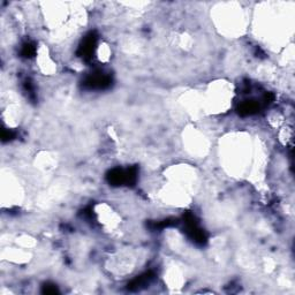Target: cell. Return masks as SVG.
<instances>
[{"mask_svg": "<svg viewBox=\"0 0 295 295\" xmlns=\"http://www.w3.org/2000/svg\"><path fill=\"white\" fill-rule=\"evenodd\" d=\"M260 109V104L257 102H254V100H246L239 105L238 107V112L239 115L241 116H251L254 113L259 112Z\"/></svg>", "mask_w": 295, "mask_h": 295, "instance_id": "5", "label": "cell"}, {"mask_svg": "<svg viewBox=\"0 0 295 295\" xmlns=\"http://www.w3.org/2000/svg\"><path fill=\"white\" fill-rule=\"evenodd\" d=\"M36 53V46L31 42H27L22 45V50H21V56L24 58H32Z\"/></svg>", "mask_w": 295, "mask_h": 295, "instance_id": "6", "label": "cell"}, {"mask_svg": "<svg viewBox=\"0 0 295 295\" xmlns=\"http://www.w3.org/2000/svg\"><path fill=\"white\" fill-rule=\"evenodd\" d=\"M44 293L46 294H56L58 293V289L54 285H46L44 288Z\"/></svg>", "mask_w": 295, "mask_h": 295, "instance_id": "8", "label": "cell"}, {"mask_svg": "<svg viewBox=\"0 0 295 295\" xmlns=\"http://www.w3.org/2000/svg\"><path fill=\"white\" fill-rule=\"evenodd\" d=\"M15 136V134L12 132L10 129H3V133H2V138L4 142H7V141H11L13 140Z\"/></svg>", "mask_w": 295, "mask_h": 295, "instance_id": "7", "label": "cell"}, {"mask_svg": "<svg viewBox=\"0 0 295 295\" xmlns=\"http://www.w3.org/2000/svg\"><path fill=\"white\" fill-rule=\"evenodd\" d=\"M112 79L103 71H96L84 80L83 86L90 90H104L111 87Z\"/></svg>", "mask_w": 295, "mask_h": 295, "instance_id": "2", "label": "cell"}, {"mask_svg": "<svg viewBox=\"0 0 295 295\" xmlns=\"http://www.w3.org/2000/svg\"><path fill=\"white\" fill-rule=\"evenodd\" d=\"M137 178L136 167L122 170L115 168L107 174V181L112 186H122V185H134Z\"/></svg>", "mask_w": 295, "mask_h": 295, "instance_id": "1", "label": "cell"}, {"mask_svg": "<svg viewBox=\"0 0 295 295\" xmlns=\"http://www.w3.org/2000/svg\"><path fill=\"white\" fill-rule=\"evenodd\" d=\"M97 37L96 32L91 31L84 37L82 43L80 44V48L78 50L79 57H81L84 60H90L94 57V53L96 51V45H97Z\"/></svg>", "mask_w": 295, "mask_h": 295, "instance_id": "4", "label": "cell"}, {"mask_svg": "<svg viewBox=\"0 0 295 295\" xmlns=\"http://www.w3.org/2000/svg\"><path fill=\"white\" fill-rule=\"evenodd\" d=\"M185 225L188 237L197 244H204L206 242V235L197 224L195 217L192 213H187L185 217Z\"/></svg>", "mask_w": 295, "mask_h": 295, "instance_id": "3", "label": "cell"}]
</instances>
